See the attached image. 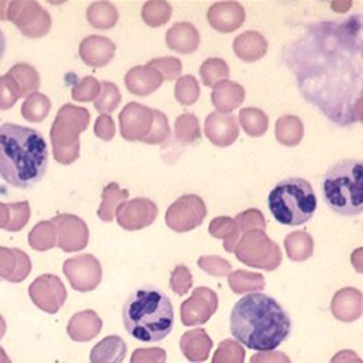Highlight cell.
<instances>
[{
  "instance_id": "6da1fadb",
  "label": "cell",
  "mask_w": 363,
  "mask_h": 363,
  "mask_svg": "<svg viewBox=\"0 0 363 363\" xmlns=\"http://www.w3.org/2000/svg\"><path fill=\"white\" fill-rule=\"evenodd\" d=\"M362 25L359 17L316 23L285 52L306 100L340 126L357 121L363 100Z\"/></svg>"
},
{
  "instance_id": "7a4b0ae2",
  "label": "cell",
  "mask_w": 363,
  "mask_h": 363,
  "mask_svg": "<svg viewBox=\"0 0 363 363\" xmlns=\"http://www.w3.org/2000/svg\"><path fill=\"white\" fill-rule=\"evenodd\" d=\"M292 323L281 304L265 294H248L236 301L230 312V333L242 345L256 351H271L291 335Z\"/></svg>"
},
{
  "instance_id": "3957f363",
  "label": "cell",
  "mask_w": 363,
  "mask_h": 363,
  "mask_svg": "<svg viewBox=\"0 0 363 363\" xmlns=\"http://www.w3.org/2000/svg\"><path fill=\"white\" fill-rule=\"evenodd\" d=\"M49 167L44 136L35 129L5 123L0 126V177L18 189L35 186Z\"/></svg>"
},
{
  "instance_id": "277c9868",
  "label": "cell",
  "mask_w": 363,
  "mask_h": 363,
  "mask_svg": "<svg viewBox=\"0 0 363 363\" xmlns=\"http://www.w3.org/2000/svg\"><path fill=\"white\" fill-rule=\"evenodd\" d=\"M123 324L140 342H159L174 327L173 304L162 291L152 286L140 288L123 306Z\"/></svg>"
},
{
  "instance_id": "5b68a950",
  "label": "cell",
  "mask_w": 363,
  "mask_h": 363,
  "mask_svg": "<svg viewBox=\"0 0 363 363\" xmlns=\"http://www.w3.org/2000/svg\"><path fill=\"white\" fill-rule=\"evenodd\" d=\"M325 203L339 215L354 217L363 212V162L342 159L327 169L323 180Z\"/></svg>"
},
{
  "instance_id": "8992f818",
  "label": "cell",
  "mask_w": 363,
  "mask_h": 363,
  "mask_svg": "<svg viewBox=\"0 0 363 363\" xmlns=\"http://www.w3.org/2000/svg\"><path fill=\"white\" fill-rule=\"evenodd\" d=\"M268 206L277 223L295 227L311 221L316 211V197L308 180L291 177L269 192Z\"/></svg>"
},
{
  "instance_id": "52a82bcc",
  "label": "cell",
  "mask_w": 363,
  "mask_h": 363,
  "mask_svg": "<svg viewBox=\"0 0 363 363\" xmlns=\"http://www.w3.org/2000/svg\"><path fill=\"white\" fill-rule=\"evenodd\" d=\"M89 118L88 109L70 104L64 105L58 111L50 130V141L56 162L70 165L77 161L79 153H81L79 136L88 128Z\"/></svg>"
},
{
  "instance_id": "ba28073f",
  "label": "cell",
  "mask_w": 363,
  "mask_h": 363,
  "mask_svg": "<svg viewBox=\"0 0 363 363\" xmlns=\"http://www.w3.org/2000/svg\"><path fill=\"white\" fill-rule=\"evenodd\" d=\"M240 262L267 271H274L281 264L280 247L264 230H250L241 236L235 247Z\"/></svg>"
},
{
  "instance_id": "9c48e42d",
  "label": "cell",
  "mask_w": 363,
  "mask_h": 363,
  "mask_svg": "<svg viewBox=\"0 0 363 363\" xmlns=\"http://www.w3.org/2000/svg\"><path fill=\"white\" fill-rule=\"evenodd\" d=\"M8 20L28 38H41L52 28L50 14L32 0H13L8 4Z\"/></svg>"
},
{
  "instance_id": "30bf717a",
  "label": "cell",
  "mask_w": 363,
  "mask_h": 363,
  "mask_svg": "<svg viewBox=\"0 0 363 363\" xmlns=\"http://www.w3.org/2000/svg\"><path fill=\"white\" fill-rule=\"evenodd\" d=\"M206 204H204L201 197L196 194H186L177 199L167 209L165 223L172 230L185 233L201 225L204 218H206Z\"/></svg>"
},
{
  "instance_id": "8fae6325",
  "label": "cell",
  "mask_w": 363,
  "mask_h": 363,
  "mask_svg": "<svg viewBox=\"0 0 363 363\" xmlns=\"http://www.w3.org/2000/svg\"><path fill=\"white\" fill-rule=\"evenodd\" d=\"M64 274L76 291H93L101 280V267L93 255H79L64 262Z\"/></svg>"
},
{
  "instance_id": "7c38bea8",
  "label": "cell",
  "mask_w": 363,
  "mask_h": 363,
  "mask_svg": "<svg viewBox=\"0 0 363 363\" xmlns=\"http://www.w3.org/2000/svg\"><path fill=\"white\" fill-rule=\"evenodd\" d=\"M52 223L56 227V235H58V244L56 245L64 252H81L88 245L89 230L82 218L72 213H61L55 217Z\"/></svg>"
},
{
  "instance_id": "4fadbf2b",
  "label": "cell",
  "mask_w": 363,
  "mask_h": 363,
  "mask_svg": "<svg viewBox=\"0 0 363 363\" xmlns=\"http://www.w3.org/2000/svg\"><path fill=\"white\" fill-rule=\"evenodd\" d=\"M157 206L149 199H133L121 204L117 211V221L124 230H141L155 223Z\"/></svg>"
},
{
  "instance_id": "5bb4252c",
  "label": "cell",
  "mask_w": 363,
  "mask_h": 363,
  "mask_svg": "<svg viewBox=\"0 0 363 363\" xmlns=\"http://www.w3.org/2000/svg\"><path fill=\"white\" fill-rule=\"evenodd\" d=\"M153 124V109L141 104L126 105L120 113V132L128 141H144Z\"/></svg>"
},
{
  "instance_id": "9a60e30c",
  "label": "cell",
  "mask_w": 363,
  "mask_h": 363,
  "mask_svg": "<svg viewBox=\"0 0 363 363\" xmlns=\"http://www.w3.org/2000/svg\"><path fill=\"white\" fill-rule=\"evenodd\" d=\"M218 298L208 288H197L192 297L182 304V321L185 325L206 323L211 315L217 311Z\"/></svg>"
},
{
  "instance_id": "2e32d148",
  "label": "cell",
  "mask_w": 363,
  "mask_h": 363,
  "mask_svg": "<svg viewBox=\"0 0 363 363\" xmlns=\"http://www.w3.org/2000/svg\"><path fill=\"white\" fill-rule=\"evenodd\" d=\"M30 297L45 312H56L65 300L62 281L53 274H44L30 285Z\"/></svg>"
},
{
  "instance_id": "e0dca14e",
  "label": "cell",
  "mask_w": 363,
  "mask_h": 363,
  "mask_svg": "<svg viewBox=\"0 0 363 363\" xmlns=\"http://www.w3.org/2000/svg\"><path fill=\"white\" fill-rule=\"evenodd\" d=\"M204 133L213 145L229 147L240 135L238 120L232 113H220L217 111L211 112L204 121Z\"/></svg>"
},
{
  "instance_id": "ac0fdd59",
  "label": "cell",
  "mask_w": 363,
  "mask_h": 363,
  "mask_svg": "<svg viewBox=\"0 0 363 363\" xmlns=\"http://www.w3.org/2000/svg\"><path fill=\"white\" fill-rule=\"evenodd\" d=\"M208 21L215 30L233 32L245 21V9L238 2H217L208 11Z\"/></svg>"
},
{
  "instance_id": "d6986e66",
  "label": "cell",
  "mask_w": 363,
  "mask_h": 363,
  "mask_svg": "<svg viewBox=\"0 0 363 363\" xmlns=\"http://www.w3.org/2000/svg\"><path fill=\"white\" fill-rule=\"evenodd\" d=\"M79 55H81L82 61L89 67H105L112 61L113 55H116V44L106 37L89 35L81 43Z\"/></svg>"
},
{
  "instance_id": "ffe728a7",
  "label": "cell",
  "mask_w": 363,
  "mask_h": 363,
  "mask_svg": "<svg viewBox=\"0 0 363 363\" xmlns=\"http://www.w3.org/2000/svg\"><path fill=\"white\" fill-rule=\"evenodd\" d=\"M30 268L29 256L20 248L0 247V277L18 283L29 276Z\"/></svg>"
},
{
  "instance_id": "44dd1931",
  "label": "cell",
  "mask_w": 363,
  "mask_h": 363,
  "mask_svg": "<svg viewBox=\"0 0 363 363\" xmlns=\"http://www.w3.org/2000/svg\"><path fill=\"white\" fill-rule=\"evenodd\" d=\"M332 312L344 323H353L363 313V294L356 288H344L333 297Z\"/></svg>"
},
{
  "instance_id": "7402d4cb",
  "label": "cell",
  "mask_w": 363,
  "mask_h": 363,
  "mask_svg": "<svg viewBox=\"0 0 363 363\" xmlns=\"http://www.w3.org/2000/svg\"><path fill=\"white\" fill-rule=\"evenodd\" d=\"M162 76L149 64L130 68L126 74V79H124V82H126V86L130 93L140 97H145L155 93V91L162 85Z\"/></svg>"
},
{
  "instance_id": "603a6c76",
  "label": "cell",
  "mask_w": 363,
  "mask_h": 363,
  "mask_svg": "<svg viewBox=\"0 0 363 363\" xmlns=\"http://www.w3.org/2000/svg\"><path fill=\"white\" fill-rule=\"evenodd\" d=\"M167 45L177 53H192L199 49L200 44V33L194 25L188 21L176 23L173 28H169L167 32Z\"/></svg>"
},
{
  "instance_id": "cb8c5ba5",
  "label": "cell",
  "mask_w": 363,
  "mask_h": 363,
  "mask_svg": "<svg viewBox=\"0 0 363 363\" xmlns=\"http://www.w3.org/2000/svg\"><path fill=\"white\" fill-rule=\"evenodd\" d=\"M233 50L238 58L244 62H255L267 55L268 43L262 33L256 30H247L235 38Z\"/></svg>"
},
{
  "instance_id": "d4e9b609",
  "label": "cell",
  "mask_w": 363,
  "mask_h": 363,
  "mask_svg": "<svg viewBox=\"0 0 363 363\" xmlns=\"http://www.w3.org/2000/svg\"><path fill=\"white\" fill-rule=\"evenodd\" d=\"M212 105L220 113H232L235 109L242 105L245 100V89L242 85L224 81L220 85H217L212 91Z\"/></svg>"
},
{
  "instance_id": "484cf974",
  "label": "cell",
  "mask_w": 363,
  "mask_h": 363,
  "mask_svg": "<svg viewBox=\"0 0 363 363\" xmlns=\"http://www.w3.org/2000/svg\"><path fill=\"white\" fill-rule=\"evenodd\" d=\"M128 199H129V191L121 189L116 182L106 185L104 192H101V204L97 211L99 218L105 223H111L113 220V215L117 213L118 208L121 204L126 203Z\"/></svg>"
},
{
  "instance_id": "4316f807",
  "label": "cell",
  "mask_w": 363,
  "mask_h": 363,
  "mask_svg": "<svg viewBox=\"0 0 363 363\" xmlns=\"http://www.w3.org/2000/svg\"><path fill=\"white\" fill-rule=\"evenodd\" d=\"M126 354V344L118 336H109L91 351V363H120Z\"/></svg>"
},
{
  "instance_id": "83f0119b",
  "label": "cell",
  "mask_w": 363,
  "mask_h": 363,
  "mask_svg": "<svg viewBox=\"0 0 363 363\" xmlns=\"http://www.w3.org/2000/svg\"><path fill=\"white\" fill-rule=\"evenodd\" d=\"M304 136L303 121L295 116H283L276 123V140L285 147L298 145Z\"/></svg>"
},
{
  "instance_id": "f1b7e54d",
  "label": "cell",
  "mask_w": 363,
  "mask_h": 363,
  "mask_svg": "<svg viewBox=\"0 0 363 363\" xmlns=\"http://www.w3.org/2000/svg\"><path fill=\"white\" fill-rule=\"evenodd\" d=\"M209 233L217 238V240L224 241V250L225 252H235V247L238 241L241 240V233L238 230L236 223L233 218L229 217H218L213 218L209 224Z\"/></svg>"
},
{
  "instance_id": "f546056e",
  "label": "cell",
  "mask_w": 363,
  "mask_h": 363,
  "mask_svg": "<svg viewBox=\"0 0 363 363\" xmlns=\"http://www.w3.org/2000/svg\"><path fill=\"white\" fill-rule=\"evenodd\" d=\"M8 74L14 79V82L18 86L20 97L28 99L30 94L37 93L40 86V74L38 72L29 64H17L14 65Z\"/></svg>"
},
{
  "instance_id": "4dcf8cb0",
  "label": "cell",
  "mask_w": 363,
  "mask_h": 363,
  "mask_svg": "<svg viewBox=\"0 0 363 363\" xmlns=\"http://www.w3.org/2000/svg\"><path fill=\"white\" fill-rule=\"evenodd\" d=\"M285 248L294 262H304L313 255V240L308 232H292L286 236Z\"/></svg>"
},
{
  "instance_id": "1f68e13d",
  "label": "cell",
  "mask_w": 363,
  "mask_h": 363,
  "mask_svg": "<svg viewBox=\"0 0 363 363\" xmlns=\"http://www.w3.org/2000/svg\"><path fill=\"white\" fill-rule=\"evenodd\" d=\"M88 23L97 29H111L117 25L118 13L116 6L109 2H94L86 11Z\"/></svg>"
},
{
  "instance_id": "d6a6232c",
  "label": "cell",
  "mask_w": 363,
  "mask_h": 363,
  "mask_svg": "<svg viewBox=\"0 0 363 363\" xmlns=\"http://www.w3.org/2000/svg\"><path fill=\"white\" fill-rule=\"evenodd\" d=\"M29 245L37 250V252H48L58 244V235H56V227L52 221L38 223L29 233Z\"/></svg>"
},
{
  "instance_id": "836d02e7",
  "label": "cell",
  "mask_w": 363,
  "mask_h": 363,
  "mask_svg": "<svg viewBox=\"0 0 363 363\" xmlns=\"http://www.w3.org/2000/svg\"><path fill=\"white\" fill-rule=\"evenodd\" d=\"M238 120H240V124L247 132V135L255 136V138L265 135L268 130V116L262 109L244 108L241 109Z\"/></svg>"
},
{
  "instance_id": "e575fe53",
  "label": "cell",
  "mask_w": 363,
  "mask_h": 363,
  "mask_svg": "<svg viewBox=\"0 0 363 363\" xmlns=\"http://www.w3.org/2000/svg\"><path fill=\"white\" fill-rule=\"evenodd\" d=\"M229 286L235 294H245L256 291H262L265 286V280L262 274H257V272H250V271H233L229 276Z\"/></svg>"
},
{
  "instance_id": "d590c367",
  "label": "cell",
  "mask_w": 363,
  "mask_h": 363,
  "mask_svg": "<svg viewBox=\"0 0 363 363\" xmlns=\"http://www.w3.org/2000/svg\"><path fill=\"white\" fill-rule=\"evenodd\" d=\"M52 108V104L49 97H45L41 93H33L30 94L26 100L25 104L21 106V116L26 121L30 123H41L45 117L49 116Z\"/></svg>"
},
{
  "instance_id": "8d00e7d4",
  "label": "cell",
  "mask_w": 363,
  "mask_h": 363,
  "mask_svg": "<svg viewBox=\"0 0 363 363\" xmlns=\"http://www.w3.org/2000/svg\"><path fill=\"white\" fill-rule=\"evenodd\" d=\"M180 347L184 348V351L186 353V356L189 357V354L192 353V350L194 351V356H192L191 360H204L208 357L209 350L212 347V342L209 336L204 333L203 330H194V332H188L184 337H182V342Z\"/></svg>"
},
{
  "instance_id": "74e56055",
  "label": "cell",
  "mask_w": 363,
  "mask_h": 363,
  "mask_svg": "<svg viewBox=\"0 0 363 363\" xmlns=\"http://www.w3.org/2000/svg\"><path fill=\"white\" fill-rule=\"evenodd\" d=\"M229 65L221 58H209L204 61L200 67V76L201 81L206 86L215 88L221 82L227 81L229 77Z\"/></svg>"
},
{
  "instance_id": "f35d334b",
  "label": "cell",
  "mask_w": 363,
  "mask_h": 363,
  "mask_svg": "<svg viewBox=\"0 0 363 363\" xmlns=\"http://www.w3.org/2000/svg\"><path fill=\"white\" fill-rule=\"evenodd\" d=\"M100 328V320L99 316L93 312H82L77 313L74 318H72L70 327H68V332L70 336L76 339H88L93 337Z\"/></svg>"
},
{
  "instance_id": "ab89813d",
  "label": "cell",
  "mask_w": 363,
  "mask_h": 363,
  "mask_svg": "<svg viewBox=\"0 0 363 363\" xmlns=\"http://www.w3.org/2000/svg\"><path fill=\"white\" fill-rule=\"evenodd\" d=\"M172 6H169L168 2H164V0H152V2H147L143 6V20L145 21V25H149L152 28H159L164 26L165 23L172 18Z\"/></svg>"
},
{
  "instance_id": "60d3db41",
  "label": "cell",
  "mask_w": 363,
  "mask_h": 363,
  "mask_svg": "<svg viewBox=\"0 0 363 363\" xmlns=\"http://www.w3.org/2000/svg\"><path fill=\"white\" fill-rule=\"evenodd\" d=\"M176 136L180 143L184 144H194L200 140V124L196 116L192 113H182L176 120Z\"/></svg>"
},
{
  "instance_id": "b9f144b4",
  "label": "cell",
  "mask_w": 363,
  "mask_h": 363,
  "mask_svg": "<svg viewBox=\"0 0 363 363\" xmlns=\"http://www.w3.org/2000/svg\"><path fill=\"white\" fill-rule=\"evenodd\" d=\"M120 104H121V94L117 85L108 81L101 82V93L94 100L96 109L101 112V116H105V113L108 116V113L116 111Z\"/></svg>"
},
{
  "instance_id": "7bdbcfd3",
  "label": "cell",
  "mask_w": 363,
  "mask_h": 363,
  "mask_svg": "<svg viewBox=\"0 0 363 363\" xmlns=\"http://www.w3.org/2000/svg\"><path fill=\"white\" fill-rule=\"evenodd\" d=\"M174 96L182 105H194L200 97V85L197 82V79L189 74L180 77L174 88Z\"/></svg>"
},
{
  "instance_id": "ee69618b",
  "label": "cell",
  "mask_w": 363,
  "mask_h": 363,
  "mask_svg": "<svg viewBox=\"0 0 363 363\" xmlns=\"http://www.w3.org/2000/svg\"><path fill=\"white\" fill-rule=\"evenodd\" d=\"M238 230H240L241 236L250 230H264L267 229V221L264 218V213L259 209H248L242 213L238 215L235 218Z\"/></svg>"
},
{
  "instance_id": "f6af8a7d",
  "label": "cell",
  "mask_w": 363,
  "mask_h": 363,
  "mask_svg": "<svg viewBox=\"0 0 363 363\" xmlns=\"http://www.w3.org/2000/svg\"><path fill=\"white\" fill-rule=\"evenodd\" d=\"M101 93V84L97 81L96 77L88 76L79 81L73 89H72V97L76 101H94Z\"/></svg>"
},
{
  "instance_id": "bcb514c9",
  "label": "cell",
  "mask_w": 363,
  "mask_h": 363,
  "mask_svg": "<svg viewBox=\"0 0 363 363\" xmlns=\"http://www.w3.org/2000/svg\"><path fill=\"white\" fill-rule=\"evenodd\" d=\"M9 223L6 230L8 232H18L29 223L30 218V208L29 201H18L9 203Z\"/></svg>"
},
{
  "instance_id": "7dc6e473",
  "label": "cell",
  "mask_w": 363,
  "mask_h": 363,
  "mask_svg": "<svg viewBox=\"0 0 363 363\" xmlns=\"http://www.w3.org/2000/svg\"><path fill=\"white\" fill-rule=\"evenodd\" d=\"M169 136V126L165 113L161 111L153 109V124L149 135L145 136L144 141L145 144H162L167 141Z\"/></svg>"
},
{
  "instance_id": "c3c4849f",
  "label": "cell",
  "mask_w": 363,
  "mask_h": 363,
  "mask_svg": "<svg viewBox=\"0 0 363 363\" xmlns=\"http://www.w3.org/2000/svg\"><path fill=\"white\" fill-rule=\"evenodd\" d=\"M20 97V91L14 79L9 74L0 76V111L13 108Z\"/></svg>"
},
{
  "instance_id": "681fc988",
  "label": "cell",
  "mask_w": 363,
  "mask_h": 363,
  "mask_svg": "<svg viewBox=\"0 0 363 363\" xmlns=\"http://www.w3.org/2000/svg\"><path fill=\"white\" fill-rule=\"evenodd\" d=\"M150 67L162 76L167 81H174L182 74V62L174 56H164V58H156L149 62Z\"/></svg>"
},
{
  "instance_id": "f907efd6",
  "label": "cell",
  "mask_w": 363,
  "mask_h": 363,
  "mask_svg": "<svg viewBox=\"0 0 363 363\" xmlns=\"http://www.w3.org/2000/svg\"><path fill=\"white\" fill-rule=\"evenodd\" d=\"M199 267L206 271L208 274L215 277H223L227 276L232 269V265L229 260H225L218 256H203L199 259Z\"/></svg>"
},
{
  "instance_id": "816d5d0a",
  "label": "cell",
  "mask_w": 363,
  "mask_h": 363,
  "mask_svg": "<svg viewBox=\"0 0 363 363\" xmlns=\"http://www.w3.org/2000/svg\"><path fill=\"white\" fill-rule=\"evenodd\" d=\"M169 286L179 295H184L191 289L192 277L189 269L185 265H177L173 269L172 279H169Z\"/></svg>"
},
{
  "instance_id": "f5cc1de1",
  "label": "cell",
  "mask_w": 363,
  "mask_h": 363,
  "mask_svg": "<svg viewBox=\"0 0 363 363\" xmlns=\"http://www.w3.org/2000/svg\"><path fill=\"white\" fill-rule=\"evenodd\" d=\"M94 133L97 138L104 140V141H111L116 135V124H113V120L109 116H100L96 121L94 126Z\"/></svg>"
},
{
  "instance_id": "db71d44e",
  "label": "cell",
  "mask_w": 363,
  "mask_h": 363,
  "mask_svg": "<svg viewBox=\"0 0 363 363\" xmlns=\"http://www.w3.org/2000/svg\"><path fill=\"white\" fill-rule=\"evenodd\" d=\"M252 363H291L288 357L277 351H265L252 357Z\"/></svg>"
},
{
  "instance_id": "11a10c76",
  "label": "cell",
  "mask_w": 363,
  "mask_h": 363,
  "mask_svg": "<svg viewBox=\"0 0 363 363\" xmlns=\"http://www.w3.org/2000/svg\"><path fill=\"white\" fill-rule=\"evenodd\" d=\"M351 265L354 267V269L360 274H363V247L356 248L353 253H351Z\"/></svg>"
},
{
  "instance_id": "9f6ffc18",
  "label": "cell",
  "mask_w": 363,
  "mask_h": 363,
  "mask_svg": "<svg viewBox=\"0 0 363 363\" xmlns=\"http://www.w3.org/2000/svg\"><path fill=\"white\" fill-rule=\"evenodd\" d=\"M9 206L5 203H0V229H5L9 223Z\"/></svg>"
},
{
  "instance_id": "6f0895ef",
  "label": "cell",
  "mask_w": 363,
  "mask_h": 363,
  "mask_svg": "<svg viewBox=\"0 0 363 363\" xmlns=\"http://www.w3.org/2000/svg\"><path fill=\"white\" fill-rule=\"evenodd\" d=\"M353 6V4L351 2H345V4H332V8L335 11H337V13H347V11Z\"/></svg>"
},
{
  "instance_id": "680465c9",
  "label": "cell",
  "mask_w": 363,
  "mask_h": 363,
  "mask_svg": "<svg viewBox=\"0 0 363 363\" xmlns=\"http://www.w3.org/2000/svg\"><path fill=\"white\" fill-rule=\"evenodd\" d=\"M8 4L5 0H0V20H8Z\"/></svg>"
},
{
  "instance_id": "91938a15",
  "label": "cell",
  "mask_w": 363,
  "mask_h": 363,
  "mask_svg": "<svg viewBox=\"0 0 363 363\" xmlns=\"http://www.w3.org/2000/svg\"><path fill=\"white\" fill-rule=\"evenodd\" d=\"M5 49H6V38H5V35H4L2 29H0V60L4 58V55H5Z\"/></svg>"
},
{
  "instance_id": "94428289",
  "label": "cell",
  "mask_w": 363,
  "mask_h": 363,
  "mask_svg": "<svg viewBox=\"0 0 363 363\" xmlns=\"http://www.w3.org/2000/svg\"><path fill=\"white\" fill-rule=\"evenodd\" d=\"M356 120L363 124V100H360V104L356 106Z\"/></svg>"
},
{
  "instance_id": "6125c7cd",
  "label": "cell",
  "mask_w": 363,
  "mask_h": 363,
  "mask_svg": "<svg viewBox=\"0 0 363 363\" xmlns=\"http://www.w3.org/2000/svg\"><path fill=\"white\" fill-rule=\"evenodd\" d=\"M4 335V320L2 318H0V336Z\"/></svg>"
}]
</instances>
